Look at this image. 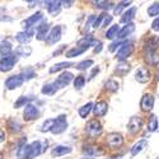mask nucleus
I'll use <instances>...</instances> for the list:
<instances>
[{
  "instance_id": "nucleus-1",
  "label": "nucleus",
  "mask_w": 159,
  "mask_h": 159,
  "mask_svg": "<svg viewBox=\"0 0 159 159\" xmlns=\"http://www.w3.org/2000/svg\"><path fill=\"white\" fill-rule=\"evenodd\" d=\"M85 131L90 138H97L102 134V125L98 120H90L85 126Z\"/></svg>"
},
{
  "instance_id": "nucleus-2",
  "label": "nucleus",
  "mask_w": 159,
  "mask_h": 159,
  "mask_svg": "<svg viewBox=\"0 0 159 159\" xmlns=\"http://www.w3.org/2000/svg\"><path fill=\"white\" fill-rule=\"evenodd\" d=\"M17 62V56L16 54H9L2 56V62H0V70L2 71H9L13 69V66Z\"/></svg>"
},
{
  "instance_id": "nucleus-3",
  "label": "nucleus",
  "mask_w": 159,
  "mask_h": 159,
  "mask_svg": "<svg viewBox=\"0 0 159 159\" xmlns=\"http://www.w3.org/2000/svg\"><path fill=\"white\" fill-rule=\"evenodd\" d=\"M68 127V122H66V116L65 115H60L57 118H55V122H54V126L51 129V132L52 134H61L64 132Z\"/></svg>"
},
{
  "instance_id": "nucleus-4",
  "label": "nucleus",
  "mask_w": 159,
  "mask_h": 159,
  "mask_svg": "<svg viewBox=\"0 0 159 159\" xmlns=\"http://www.w3.org/2000/svg\"><path fill=\"white\" fill-rule=\"evenodd\" d=\"M106 143H107V145L110 148L115 149V148H118L121 147V145L124 144V138L121 134H117V132H111V134L107 135V138H106Z\"/></svg>"
},
{
  "instance_id": "nucleus-5",
  "label": "nucleus",
  "mask_w": 159,
  "mask_h": 159,
  "mask_svg": "<svg viewBox=\"0 0 159 159\" xmlns=\"http://www.w3.org/2000/svg\"><path fill=\"white\" fill-rule=\"evenodd\" d=\"M141 127H143V118L141 117L134 116L129 120L127 130H129L130 134H138V132L141 130Z\"/></svg>"
},
{
  "instance_id": "nucleus-6",
  "label": "nucleus",
  "mask_w": 159,
  "mask_h": 159,
  "mask_svg": "<svg viewBox=\"0 0 159 159\" xmlns=\"http://www.w3.org/2000/svg\"><path fill=\"white\" fill-rule=\"evenodd\" d=\"M47 149V141H33L31 144V159L42 154Z\"/></svg>"
},
{
  "instance_id": "nucleus-7",
  "label": "nucleus",
  "mask_w": 159,
  "mask_h": 159,
  "mask_svg": "<svg viewBox=\"0 0 159 159\" xmlns=\"http://www.w3.org/2000/svg\"><path fill=\"white\" fill-rule=\"evenodd\" d=\"M24 82V78L22 75H11L5 80V87L7 89L11 90V89H17L19 88Z\"/></svg>"
},
{
  "instance_id": "nucleus-8",
  "label": "nucleus",
  "mask_w": 159,
  "mask_h": 159,
  "mask_svg": "<svg viewBox=\"0 0 159 159\" xmlns=\"http://www.w3.org/2000/svg\"><path fill=\"white\" fill-rule=\"evenodd\" d=\"M132 51H134V46H132V43L125 42V43L121 46V48L117 51V59L122 62L124 60H126V59L132 54Z\"/></svg>"
},
{
  "instance_id": "nucleus-9",
  "label": "nucleus",
  "mask_w": 159,
  "mask_h": 159,
  "mask_svg": "<svg viewBox=\"0 0 159 159\" xmlns=\"http://www.w3.org/2000/svg\"><path fill=\"white\" fill-rule=\"evenodd\" d=\"M41 19H42V11H36L33 16L28 17L25 20L22 22V27L24 28V31H28L30 28L33 27V25H36V23Z\"/></svg>"
},
{
  "instance_id": "nucleus-10",
  "label": "nucleus",
  "mask_w": 159,
  "mask_h": 159,
  "mask_svg": "<svg viewBox=\"0 0 159 159\" xmlns=\"http://www.w3.org/2000/svg\"><path fill=\"white\" fill-rule=\"evenodd\" d=\"M23 115H24V120L32 121V120H36V118H38V116H39V111H38V108L36 107V106H33V104L30 103V104L25 106Z\"/></svg>"
},
{
  "instance_id": "nucleus-11",
  "label": "nucleus",
  "mask_w": 159,
  "mask_h": 159,
  "mask_svg": "<svg viewBox=\"0 0 159 159\" xmlns=\"http://www.w3.org/2000/svg\"><path fill=\"white\" fill-rule=\"evenodd\" d=\"M60 38H61V27L60 25H55V27L50 31V33L46 38V42L48 45H54L60 41Z\"/></svg>"
},
{
  "instance_id": "nucleus-12",
  "label": "nucleus",
  "mask_w": 159,
  "mask_h": 159,
  "mask_svg": "<svg viewBox=\"0 0 159 159\" xmlns=\"http://www.w3.org/2000/svg\"><path fill=\"white\" fill-rule=\"evenodd\" d=\"M140 107L145 112L152 111L154 107V97L152 94H144L141 98V102H140Z\"/></svg>"
},
{
  "instance_id": "nucleus-13",
  "label": "nucleus",
  "mask_w": 159,
  "mask_h": 159,
  "mask_svg": "<svg viewBox=\"0 0 159 159\" xmlns=\"http://www.w3.org/2000/svg\"><path fill=\"white\" fill-rule=\"evenodd\" d=\"M135 79L139 83H147V82H149V79H150V71L147 68L141 66V68H139L136 70V73H135Z\"/></svg>"
},
{
  "instance_id": "nucleus-14",
  "label": "nucleus",
  "mask_w": 159,
  "mask_h": 159,
  "mask_svg": "<svg viewBox=\"0 0 159 159\" xmlns=\"http://www.w3.org/2000/svg\"><path fill=\"white\" fill-rule=\"evenodd\" d=\"M159 45V37L158 36H153L150 38L147 39V42L144 43V50L147 52H155Z\"/></svg>"
},
{
  "instance_id": "nucleus-15",
  "label": "nucleus",
  "mask_w": 159,
  "mask_h": 159,
  "mask_svg": "<svg viewBox=\"0 0 159 159\" xmlns=\"http://www.w3.org/2000/svg\"><path fill=\"white\" fill-rule=\"evenodd\" d=\"M73 80V74L69 73V71H64L59 78H57V80H55L57 88H62V87H66L70 82Z\"/></svg>"
},
{
  "instance_id": "nucleus-16",
  "label": "nucleus",
  "mask_w": 159,
  "mask_h": 159,
  "mask_svg": "<svg viewBox=\"0 0 159 159\" xmlns=\"http://www.w3.org/2000/svg\"><path fill=\"white\" fill-rule=\"evenodd\" d=\"M33 34H34V31L33 30L23 31V32H19V33L16 34V39H17L19 43H27V42H30L31 39L33 38Z\"/></svg>"
},
{
  "instance_id": "nucleus-17",
  "label": "nucleus",
  "mask_w": 159,
  "mask_h": 159,
  "mask_svg": "<svg viewBox=\"0 0 159 159\" xmlns=\"http://www.w3.org/2000/svg\"><path fill=\"white\" fill-rule=\"evenodd\" d=\"M48 30H50V25L47 22H42L39 25H37V39H39V41L46 39L50 33Z\"/></svg>"
},
{
  "instance_id": "nucleus-18",
  "label": "nucleus",
  "mask_w": 159,
  "mask_h": 159,
  "mask_svg": "<svg viewBox=\"0 0 159 159\" xmlns=\"http://www.w3.org/2000/svg\"><path fill=\"white\" fill-rule=\"evenodd\" d=\"M107 111H108V104H107V102H104V101L97 102L96 106H94V108H93L94 115L98 116V117L104 116L106 113H107Z\"/></svg>"
},
{
  "instance_id": "nucleus-19",
  "label": "nucleus",
  "mask_w": 159,
  "mask_h": 159,
  "mask_svg": "<svg viewBox=\"0 0 159 159\" xmlns=\"http://www.w3.org/2000/svg\"><path fill=\"white\" fill-rule=\"evenodd\" d=\"M71 148L70 147H65V145H57V147H55L54 149L51 150V155L52 157H62V155H66L71 153Z\"/></svg>"
},
{
  "instance_id": "nucleus-20",
  "label": "nucleus",
  "mask_w": 159,
  "mask_h": 159,
  "mask_svg": "<svg viewBox=\"0 0 159 159\" xmlns=\"http://www.w3.org/2000/svg\"><path fill=\"white\" fill-rule=\"evenodd\" d=\"M17 157L19 159H31V145H20V148L17 152Z\"/></svg>"
},
{
  "instance_id": "nucleus-21",
  "label": "nucleus",
  "mask_w": 159,
  "mask_h": 159,
  "mask_svg": "<svg viewBox=\"0 0 159 159\" xmlns=\"http://www.w3.org/2000/svg\"><path fill=\"white\" fill-rule=\"evenodd\" d=\"M96 43H97V41L92 38L90 36H85L84 38H82V39H79V41H78V46L84 48V50H87L90 46H96Z\"/></svg>"
},
{
  "instance_id": "nucleus-22",
  "label": "nucleus",
  "mask_w": 159,
  "mask_h": 159,
  "mask_svg": "<svg viewBox=\"0 0 159 159\" xmlns=\"http://www.w3.org/2000/svg\"><path fill=\"white\" fill-rule=\"evenodd\" d=\"M134 31H135V24H134V23H129V24L125 25L122 30H120V32H118V34H117V38H118V39L125 38V37H127L129 34H131Z\"/></svg>"
},
{
  "instance_id": "nucleus-23",
  "label": "nucleus",
  "mask_w": 159,
  "mask_h": 159,
  "mask_svg": "<svg viewBox=\"0 0 159 159\" xmlns=\"http://www.w3.org/2000/svg\"><path fill=\"white\" fill-rule=\"evenodd\" d=\"M136 8H130L127 11H125L124 14H122V17H121V23H126V24H129L132 19L135 18V14H136Z\"/></svg>"
},
{
  "instance_id": "nucleus-24",
  "label": "nucleus",
  "mask_w": 159,
  "mask_h": 159,
  "mask_svg": "<svg viewBox=\"0 0 159 159\" xmlns=\"http://www.w3.org/2000/svg\"><path fill=\"white\" fill-rule=\"evenodd\" d=\"M145 147H148V141H147V140H140V141H138V143L134 145V147L131 148V155H132V157L138 155L141 150L145 149Z\"/></svg>"
},
{
  "instance_id": "nucleus-25",
  "label": "nucleus",
  "mask_w": 159,
  "mask_h": 159,
  "mask_svg": "<svg viewBox=\"0 0 159 159\" xmlns=\"http://www.w3.org/2000/svg\"><path fill=\"white\" fill-rule=\"evenodd\" d=\"M47 4V10H48V13L50 14H52V16H55V14H57V13L60 11V8H61V2H47L46 3Z\"/></svg>"
},
{
  "instance_id": "nucleus-26",
  "label": "nucleus",
  "mask_w": 159,
  "mask_h": 159,
  "mask_svg": "<svg viewBox=\"0 0 159 159\" xmlns=\"http://www.w3.org/2000/svg\"><path fill=\"white\" fill-rule=\"evenodd\" d=\"M102 153H103V152L99 150V149L96 148V147H90V148H84V149H83V154L87 155V158H89V159L94 158V157H97V155H101Z\"/></svg>"
},
{
  "instance_id": "nucleus-27",
  "label": "nucleus",
  "mask_w": 159,
  "mask_h": 159,
  "mask_svg": "<svg viewBox=\"0 0 159 159\" xmlns=\"http://www.w3.org/2000/svg\"><path fill=\"white\" fill-rule=\"evenodd\" d=\"M56 89H57V85H56V83L54 82V83H48V84H45V85L42 87L41 92H42L43 94L51 96V94H54V93H55V92H56Z\"/></svg>"
},
{
  "instance_id": "nucleus-28",
  "label": "nucleus",
  "mask_w": 159,
  "mask_h": 159,
  "mask_svg": "<svg viewBox=\"0 0 159 159\" xmlns=\"http://www.w3.org/2000/svg\"><path fill=\"white\" fill-rule=\"evenodd\" d=\"M70 66H73V64L71 62H59V64H55L54 66H51L50 68V73L52 74V73H57V71H60V70H62V69H66V68H70Z\"/></svg>"
},
{
  "instance_id": "nucleus-29",
  "label": "nucleus",
  "mask_w": 159,
  "mask_h": 159,
  "mask_svg": "<svg viewBox=\"0 0 159 159\" xmlns=\"http://www.w3.org/2000/svg\"><path fill=\"white\" fill-rule=\"evenodd\" d=\"M92 108H94L93 107V103H87V104H84L83 107H80L79 108V116H80L82 118H85L89 113H90V111H92Z\"/></svg>"
},
{
  "instance_id": "nucleus-30",
  "label": "nucleus",
  "mask_w": 159,
  "mask_h": 159,
  "mask_svg": "<svg viewBox=\"0 0 159 159\" xmlns=\"http://www.w3.org/2000/svg\"><path fill=\"white\" fill-rule=\"evenodd\" d=\"M130 69H131L130 64H127V62L122 61V62H120V64L117 65V68H116V73H117V74H121V75H125L126 73H129V71H130Z\"/></svg>"
},
{
  "instance_id": "nucleus-31",
  "label": "nucleus",
  "mask_w": 159,
  "mask_h": 159,
  "mask_svg": "<svg viewBox=\"0 0 159 159\" xmlns=\"http://www.w3.org/2000/svg\"><path fill=\"white\" fill-rule=\"evenodd\" d=\"M16 54H18L20 56H24V57H28L32 54V48L30 46H19L16 50Z\"/></svg>"
},
{
  "instance_id": "nucleus-32",
  "label": "nucleus",
  "mask_w": 159,
  "mask_h": 159,
  "mask_svg": "<svg viewBox=\"0 0 159 159\" xmlns=\"http://www.w3.org/2000/svg\"><path fill=\"white\" fill-rule=\"evenodd\" d=\"M147 62L155 66L159 62V55H157V52H147Z\"/></svg>"
},
{
  "instance_id": "nucleus-33",
  "label": "nucleus",
  "mask_w": 159,
  "mask_h": 159,
  "mask_svg": "<svg viewBox=\"0 0 159 159\" xmlns=\"http://www.w3.org/2000/svg\"><path fill=\"white\" fill-rule=\"evenodd\" d=\"M84 51H85L84 48L79 47V46H76V47H73V48H70L69 51H66V57H75V56H78V55L83 54Z\"/></svg>"
},
{
  "instance_id": "nucleus-34",
  "label": "nucleus",
  "mask_w": 159,
  "mask_h": 159,
  "mask_svg": "<svg viewBox=\"0 0 159 159\" xmlns=\"http://www.w3.org/2000/svg\"><path fill=\"white\" fill-rule=\"evenodd\" d=\"M158 129V118L155 115H152L149 117V120H148V130L149 131H155Z\"/></svg>"
},
{
  "instance_id": "nucleus-35",
  "label": "nucleus",
  "mask_w": 159,
  "mask_h": 159,
  "mask_svg": "<svg viewBox=\"0 0 159 159\" xmlns=\"http://www.w3.org/2000/svg\"><path fill=\"white\" fill-rule=\"evenodd\" d=\"M104 88H106V90H108V92H116L118 89V83L115 80V79H110V80L106 82Z\"/></svg>"
},
{
  "instance_id": "nucleus-36",
  "label": "nucleus",
  "mask_w": 159,
  "mask_h": 159,
  "mask_svg": "<svg viewBox=\"0 0 159 159\" xmlns=\"http://www.w3.org/2000/svg\"><path fill=\"white\" fill-rule=\"evenodd\" d=\"M32 99H33V97H24V96H22V97H19L18 101L16 102L14 107H16V108H19V107H22V106H27V104H30L28 102H31Z\"/></svg>"
},
{
  "instance_id": "nucleus-37",
  "label": "nucleus",
  "mask_w": 159,
  "mask_h": 159,
  "mask_svg": "<svg viewBox=\"0 0 159 159\" xmlns=\"http://www.w3.org/2000/svg\"><path fill=\"white\" fill-rule=\"evenodd\" d=\"M118 32H120V28H118V25H117V24H115V25H112V27H111L107 32H106V37H107L108 39H112V38L117 37Z\"/></svg>"
},
{
  "instance_id": "nucleus-38",
  "label": "nucleus",
  "mask_w": 159,
  "mask_h": 159,
  "mask_svg": "<svg viewBox=\"0 0 159 159\" xmlns=\"http://www.w3.org/2000/svg\"><path fill=\"white\" fill-rule=\"evenodd\" d=\"M84 84H85V78L83 75H78L74 79V87H75V89H78V90L82 89L84 87Z\"/></svg>"
},
{
  "instance_id": "nucleus-39",
  "label": "nucleus",
  "mask_w": 159,
  "mask_h": 159,
  "mask_svg": "<svg viewBox=\"0 0 159 159\" xmlns=\"http://www.w3.org/2000/svg\"><path fill=\"white\" fill-rule=\"evenodd\" d=\"M159 14V3H154L148 8V16L149 17H155Z\"/></svg>"
},
{
  "instance_id": "nucleus-40",
  "label": "nucleus",
  "mask_w": 159,
  "mask_h": 159,
  "mask_svg": "<svg viewBox=\"0 0 159 159\" xmlns=\"http://www.w3.org/2000/svg\"><path fill=\"white\" fill-rule=\"evenodd\" d=\"M11 45L9 41H2V56L11 54Z\"/></svg>"
},
{
  "instance_id": "nucleus-41",
  "label": "nucleus",
  "mask_w": 159,
  "mask_h": 159,
  "mask_svg": "<svg viewBox=\"0 0 159 159\" xmlns=\"http://www.w3.org/2000/svg\"><path fill=\"white\" fill-rule=\"evenodd\" d=\"M131 4V2H121V3H118L116 7H115V9H113V13H115V16H118V14H121V11H122V9L125 8V7H127V5H130Z\"/></svg>"
},
{
  "instance_id": "nucleus-42",
  "label": "nucleus",
  "mask_w": 159,
  "mask_h": 159,
  "mask_svg": "<svg viewBox=\"0 0 159 159\" xmlns=\"http://www.w3.org/2000/svg\"><path fill=\"white\" fill-rule=\"evenodd\" d=\"M92 65H93V60H84L82 62H79L78 65H75V68L79 69V70H87Z\"/></svg>"
},
{
  "instance_id": "nucleus-43",
  "label": "nucleus",
  "mask_w": 159,
  "mask_h": 159,
  "mask_svg": "<svg viewBox=\"0 0 159 159\" xmlns=\"http://www.w3.org/2000/svg\"><path fill=\"white\" fill-rule=\"evenodd\" d=\"M8 126L10 127V130L11 131H16V132H18V131H20V124L18 122V121H16V120H10L9 122H8Z\"/></svg>"
},
{
  "instance_id": "nucleus-44",
  "label": "nucleus",
  "mask_w": 159,
  "mask_h": 159,
  "mask_svg": "<svg viewBox=\"0 0 159 159\" xmlns=\"http://www.w3.org/2000/svg\"><path fill=\"white\" fill-rule=\"evenodd\" d=\"M93 4L97 7V8H101V9H110L112 7V4L110 2H101V0H98V2H93Z\"/></svg>"
},
{
  "instance_id": "nucleus-45",
  "label": "nucleus",
  "mask_w": 159,
  "mask_h": 159,
  "mask_svg": "<svg viewBox=\"0 0 159 159\" xmlns=\"http://www.w3.org/2000/svg\"><path fill=\"white\" fill-rule=\"evenodd\" d=\"M106 16H107V14H104V13H103V14H99V16L96 18V20L93 22V28H94V30H97V28L101 27V25H102V20L106 19Z\"/></svg>"
},
{
  "instance_id": "nucleus-46",
  "label": "nucleus",
  "mask_w": 159,
  "mask_h": 159,
  "mask_svg": "<svg viewBox=\"0 0 159 159\" xmlns=\"http://www.w3.org/2000/svg\"><path fill=\"white\" fill-rule=\"evenodd\" d=\"M54 122H55V120H46L45 124L42 125L41 131H43V132H46V131H51L52 126H54Z\"/></svg>"
},
{
  "instance_id": "nucleus-47",
  "label": "nucleus",
  "mask_w": 159,
  "mask_h": 159,
  "mask_svg": "<svg viewBox=\"0 0 159 159\" xmlns=\"http://www.w3.org/2000/svg\"><path fill=\"white\" fill-rule=\"evenodd\" d=\"M22 76L24 78V80H28V79H32L34 76V71L32 69H27V70H24Z\"/></svg>"
},
{
  "instance_id": "nucleus-48",
  "label": "nucleus",
  "mask_w": 159,
  "mask_h": 159,
  "mask_svg": "<svg viewBox=\"0 0 159 159\" xmlns=\"http://www.w3.org/2000/svg\"><path fill=\"white\" fill-rule=\"evenodd\" d=\"M124 43H125V42H120V41H115V42H112L111 46H110V51H111V52L116 51V48H117L118 46H122Z\"/></svg>"
},
{
  "instance_id": "nucleus-49",
  "label": "nucleus",
  "mask_w": 159,
  "mask_h": 159,
  "mask_svg": "<svg viewBox=\"0 0 159 159\" xmlns=\"http://www.w3.org/2000/svg\"><path fill=\"white\" fill-rule=\"evenodd\" d=\"M152 28H153L154 31H158V32H159V17H158L157 19L153 20V23H152Z\"/></svg>"
},
{
  "instance_id": "nucleus-50",
  "label": "nucleus",
  "mask_w": 159,
  "mask_h": 159,
  "mask_svg": "<svg viewBox=\"0 0 159 159\" xmlns=\"http://www.w3.org/2000/svg\"><path fill=\"white\" fill-rule=\"evenodd\" d=\"M99 73V68H98V66H96V68L93 69V70H92V73L89 74V80H90V79H93L94 78V75L96 74H98Z\"/></svg>"
},
{
  "instance_id": "nucleus-51",
  "label": "nucleus",
  "mask_w": 159,
  "mask_h": 159,
  "mask_svg": "<svg viewBox=\"0 0 159 159\" xmlns=\"http://www.w3.org/2000/svg\"><path fill=\"white\" fill-rule=\"evenodd\" d=\"M101 50H102V42L101 41H97L96 47H94V52H96V54H98V52H101Z\"/></svg>"
},
{
  "instance_id": "nucleus-52",
  "label": "nucleus",
  "mask_w": 159,
  "mask_h": 159,
  "mask_svg": "<svg viewBox=\"0 0 159 159\" xmlns=\"http://www.w3.org/2000/svg\"><path fill=\"white\" fill-rule=\"evenodd\" d=\"M111 20H112V17L107 14V16H106V19H104V23H103V25H107V24H108Z\"/></svg>"
},
{
  "instance_id": "nucleus-53",
  "label": "nucleus",
  "mask_w": 159,
  "mask_h": 159,
  "mask_svg": "<svg viewBox=\"0 0 159 159\" xmlns=\"http://www.w3.org/2000/svg\"><path fill=\"white\" fill-rule=\"evenodd\" d=\"M73 4V2H62V7L64 8H70Z\"/></svg>"
},
{
  "instance_id": "nucleus-54",
  "label": "nucleus",
  "mask_w": 159,
  "mask_h": 159,
  "mask_svg": "<svg viewBox=\"0 0 159 159\" xmlns=\"http://www.w3.org/2000/svg\"><path fill=\"white\" fill-rule=\"evenodd\" d=\"M2 141H4V131H2Z\"/></svg>"
},
{
  "instance_id": "nucleus-55",
  "label": "nucleus",
  "mask_w": 159,
  "mask_h": 159,
  "mask_svg": "<svg viewBox=\"0 0 159 159\" xmlns=\"http://www.w3.org/2000/svg\"><path fill=\"white\" fill-rule=\"evenodd\" d=\"M158 80H159V76H158Z\"/></svg>"
}]
</instances>
